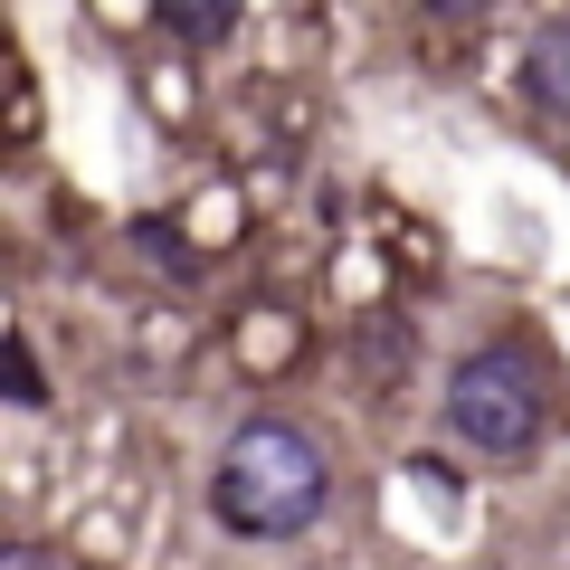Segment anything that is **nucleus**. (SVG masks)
Wrapping results in <instances>:
<instances>
[{"mask_svg": "<svg viewBox=\"0 0 570 570\" xmlns=\"http://www.w3.org/2000/svg\"><path fill=\"white\" fill-rule=\"evenodd\" d=\"M324 504H333V456L295 419H247L209 466V513L247 542H295L324 523Z\"/></svg>", "mask_w": 570, "mask_h": 570, "instance_id": "nucleus-1", "label": "nucleus"}, {"mask_svg": "<svg viewBox=\"0 0 570 570\" xmlns=\"http://www.w3.org/2000/svg\"><path fill=\"white\" fill-rule=\"evenodd\" d=\"M448 428L475 456H532L551 438V362L532 343H485L448 371Z\"/></svg>", "mask_w": 570, "mask_h": 570, "instance_id": "nucleus-2", "label": "nucleus"}, {"mask_svg": "<svg viewBox=\"0 0 570 570\" xmlns=\"http://www.w3.org/2000/svg\"><path fill=\"white\" fill-rule=\"evenodd\" d=\"M523 105H542L551 124H570V20H551L523 48Z\"/></svg>", "mask_w": 570, "mask_h": 570, "instance_id": "nucleus-3", "label": "nucleus"}, {"mask_svg": "<svg viewBox=\"0 0 570 570\" xmlns=\"http://www.w3.org/2000/svg\"><path fill=\"white\" fill-rule=\"evenodd\" d=\"M153 20H163L171 39H190V48H219L228 29H238V0H153Z\"/></svg>", "mask_w": 570, "mask_h": 570, "instance_id": "nucleus-4", "label": "nucleus"}, {"mask_svg": "<svg viewBox=\"0 0 570 570\" xmlns=\"http://www.w3.org/2000/svg\"><path fill=\"white\" fill-rule=\"evenodd\" d=\"M0 371H10V400H20V409H48V381H39V362H29V343H20V333L0 343Z\"/></svg>", "mask_w": 570, "mask_h": 570, "instance_id": "nucleus-5", "label": "nucleus"}, {"mask_svg": "<svg viewBox=\"0 0 570 570\" xmlns=\"http://www.w3.org/2000/svg\"><path fill=\"white\" fill-rule=\"evenodd\" d=\"M400 362H409V333L400 324H362V371H381V381H390Z\"/></svg>", "mask_w": 570, "mask_h": 570, "instance_id": "nucleus-6", "label": "nucleus"}, {"mask_svg": "<svg viewBox=\"0 0 570 570\" xmlns=\"http://www.w3.org/2000/svg\"><path fill=\"white\" fill-rule=\"evenodd\" d=\"M419 10H428V20H448V29H475L494 0H419Z\"/></svg>", "mask_w": 570, "mask_h": 570, "instance_id": "nucleus-7", "label": "nucleus"}, {"mask_svg": "<svg viewBox=\"0 0 570 570\" xmlns=\"http://www.w3.org/2000/svg\"><path fill=\"white\" fill-rule=\"evenodd\" d=\"M0 570H67V561L48 542H10V551H0Z\"/></svg>", "mask_w": 570, "mask_h": 570, "instance_id": "nucleus-8", "label": "nucleus"}]
</instances>
